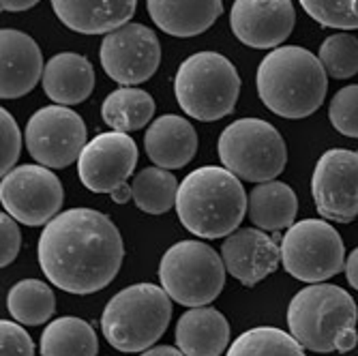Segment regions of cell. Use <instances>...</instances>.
Segmentation results:
<instances>
[{
	"label": "cell",
	"mask_w": 358,
	"mask_h": 356,
	"mask_svg": "<svg viewBox=\"0 0 358 356\" xmlns=\"http://www.w3.org/2000/svg\"><path fill=\"white\" fill-rule=\"evenodd\" d=\"M225 271L243 285L253 287L279 269L281 247L264 230H236L221 245Z\"/></svg>",
	"instance_id": "obj_16"
},
{
	"label": "cell",
	"mask_w": 358,
	"mask_h": 356,
	"mask_svg": "<svg viewBox=\"0 0 358 356\" xmlns=\"http://www.w3.org/2000/svg\"><path fill=\"white\" fill-rule=\"evenodd\" d=\"M230 24L241 43L275 50L294 30L296 11L292 0H234Z\"/></svg>",
	"instance_id": "obj_15"
},
{
	"label": "cell",
	"mask_w": 358,
	"mask_h": 356,
	"mask_svg": "<svg viewBox=\"0 0 358 356\" xmlns=\"http://www.w3.org/2000/svg\"><path fill=\"white\" fill-rule=\"evenodd\" d=\"M255 86L259 99L273 114L296 120L311 116L324 104L329 73L309 50L281 45L259 62Z\"/></svg>",
	"instance_id": "obj_2"
},
{
	"label": "cell",
	"mask_w": 358,
	"mask_h": 356,
	"mask_svg": "<svg viewBox=\"0 0 358 356\" xmlns=\"http://www.w3.org/2000/svg\"><path fill=\"white\" fill-rule=\"evenodd\" d=\"M249 198L243 183L227 168L193 170L178 187L176 213L189 232L202 238H223L238 230Z\"/></svg>",
	"instance_id": "obj_3"
},
{
	"label": "cell",
	"mask_w": 358,
	"mask_h": 356,
	"mask_svg": "<svg viewBox=\"0 0 358 356\" xmlns=\"http://www.w3.org/2000/svg\"><path fill=\"white\" fill-rule=\"evenodd\" d=\"M7 309L20 325L39 327L54 315L56 297L48 283L39 279H24L9 290Z\"/></svg>",
	"instance_id": "obj_26"
},
{
	"label": "cell",
	"mask_w": 358,
	"mask_h": 356,
	"mask_svg": "<svg viewBox=\"0 0 358 356\" xmlns=\"http://www.w3.org/2000/svg\"><path fill=\"white\" fill-rule=\"evenodd\" d=\"M343 271H345V277H348L350 285H352L354 290H358V247L348 255Z\"/></svg>",
	"instance_id": "obj_35"
},
{
	"label": "cell",
	"mask_w": 358,
	"mask_h": 356,
	"mask_svg": "<svg viewBox=\"0 0 358 356\" xmlns=\"http://www.w3.org/2000/svg\"><path fill=\"white\" fill-rule=\"evenodd\" d=\"M227 356H305V348L292 337V333L257 327L243 333L227 348Z\"/></svg>",
	"instance_id": "obj_28"
},
{
	"label": "cell",
	"mask_w": 358,
	"mask_h": 356,
	"mask_svg": "<svg viewBox=\"0 0 358 356\" xmlns=\"http://www.w3.org/2000/svg\"><path fill=\"white\" fill-rule=\"evenodd\" d=\"M150 20L172 37H198L223 13V0H146Z\"/></svg>",
	"instance_id": "obj_20"
},
{
	"label": "cell",
	"mask_w": 358,
	"mask_h": 356,
	"mask_svg": "<svg viewBox=\"0 0 358 356\" xmlns=\"http://www.w3.org/2000/svg\"><path fill=\"white\" fill-rule=\"evenodd\" d=\"M142 356H185V354L172 346H152V348L144 350Z\"/></svg>",
	"instance_id": "obj_37"
},
{
	"label": "cell",
	"mask_w": 358,
	"mask_h": 356,
	"mask_svg": "<svg viewBox=\"0 0 358 356\" xmlns=\"http://www.w3.org/2000/svg\"><path fill=\"white\" fill-rule=\"evenodd\" d=\"M247 213L259 230L277 232L292 228L299 213L296 193L292 191L289 185L279 180L259 183L249 193Z\"/></svg>",
	"instance_id": "obj_23"
},
{
	"label": "cell",
	"mask_w": 358,
	"mask_h": 356,
	"mask_svg": "<svg viewBox=\"0 0 358 356\" xmlns=\"http://www.w3.org/2000/svg\"><path fill=\"white\" fill-rule=\"evenodd\" d=\"M138 0H52L56 17L82 35H108L129 24Z\"/></svg>",
	"instance_id": "obj_19"
},
{
	"label": "cell",
	"mask_w": 358,
	"mask_h": 356,
	"mask_svg": "<svg viewBox=\"0 0 358 356\" xmlns=\"http://www.w3.org/2000/svg\"><path fill=\"white\" fill-rule=\"evenodd\" d=\"M311 196L324 219L350 223L358 217V152L327 150L315 164Z\"/></svg>",
	"instance_id": "obj_13"
},
{
	"label": "cell",
	"mask_w": 358,
	"mask_h": 356,
	"mask_svg": "<svg viewBox=\"0 0 358 356\" xmlns=\"http://www.w3.org/2000/svg\"><path fill=\"white\" fill-rule=\"evenodd\" d=\"M238 92L241 76L236 67L217 52L189 56L174 78V94L180 110L202 122H215L232 114Z\"/></svg>",
	"instance_id": "obj_6"
},
{
	"label": "cell",
	"mask_w": 358,
	"mask_h": 356,
	"mask_svg": "<svg viewBox=\"0 0 358 356\" xmlns=\"http://www.w3.org/2000/svg\"><path fill=\"white\" fill-rule=\"evenodd\" d=\"M172 318V299L155 283L129 285L106 305L101 331L108 343L120 352L152 348L166 333Z\"/></svg>",
	"instance_id": "obj_5"
},
{
	"label": "cell",
	"mask_w": 358,
	"mask_h": 356,
	"mask_svg": "<svg viewBox=\"0 0 358 356\" xmlns=\"http://www.w3.org/2000/svg\"><path fill=\"white\" fill-rule=\"evenodd\" d=\"M301 7L311 15L320 26L356 30L358 20L352 11V0H299Z\"/></svg>",
	"instance_id": "obj_30"
},
{
	"label": "cell",
	"mask_w": 358,
	"mask_h": 356,
	"mask_svg": "<svg viewBox=\"0 0 358 356\" xmlns=\"http://www.w3.org/2000/svg\"><path fill=\"white\" fill-rule=\"evenodd\" d=\"M22 247V234L15 219L9 213L0 215V266H9Z\"/></svg>",
	"instance_id": "obj_34"
},
{
	"label": "cell",
	"mask_w": 358,
	"mask_h": 356,
	"mask_svg": "<svg viewBox=\"0 0 358 356\" xmlns=\"http://www.w3.org/2000/svg\"><path fill=\"white\" fill-rule=\"evenodd\" d=\"M0 350H3V356H35L30 335L9 320L0 322Z\"/></svg>",
	"instance_id": "obj_33"
},
{
	"label": "cell",
	"mask_w": 358,
	"mask_h": 356,
	"mask_svg": "<svg viewBox=\"0 0 358 356\" xmlns=\"http://www.w3.org/2000/svg\"><path fill=\"white\" fill-rule=\"evenodd\" d=\"M0 56H3V73H0V97L17 99L28 94L43 78V54L37 41L26 32L3 28L0 32Z\"/></svg>",
	"instance_id": "obj_17"
},
{
	"label": "cell",
	"mask_w": 358,
	"mask_h": 356,
	"mask_svg": "<svg viewBox=\"0 0 358 356\" xmlns=\"http://www.w3.org/2000/svg\"><path fill=\"white\" fill-rule=\"evenodd\" d=\"M0 138H3V144H0V172L5 176L15 168V161L22 150L20 127L7 110H0Z\"/></svg>",
	"instance_id": "obj_32"
},
{
	"label": "cell",
	"mask_w": 358,
	"mask_h": 356,
	"mask_svg": "<svg viewBox=\"0 0 358 356\" xmlns=\"http://www.w3.org/2000/svg\"><path fill=\"white\" fill-rule=\"evenodd\" d=\"M352 11H354V15L358 20V0H352Z\"/></svg>",
	"instance_id": "obj_38"
},
{
	"label": "cell",
	"mask_w": 358,
	"mask_h": 356,
	"mask_svg": "<svg viewBox=\"0 0 358 356\" xmlns=\"http://www.w3.org/2000/svg\"><path fill=\"white\" fill-rule=\"evenodd\" d=\"M138 164V144L120 131H108L92 138L80 159L78 174L86 189L94 193H112L127 185Z\"/></svg>",
	"instance_id": "obj_14"
},
{
	"label": "cell",
	"mask_w": 358,
	"mask_h": 356,
	"mask_svg": "<svg viewBox=\"0 0 358 356\" xmlns=\"http://www.w3.org/2000/svg\"><path fill=\"white\" fill-rule=\"evenodd\" d=\"M99 341L82 318H56L41 335V356H96Z\"/></svg>",
	"instance_id": "obj_25"
},
{
	"label": "cell",
	"mask_w": 358,
	"mask_h": 356,
	"mask_svg": "<svg viewBox=\"0 0 358 356\" xmlns=\"http://www.w3.org/2000/svg\"><path fill=\"white\" fill-rule=\"evenodd\" d=\"M39 3V0H0L3 11H28Z\"/></svg>",
	"instance_id": "obj_36"
},
{
	"label": "cell",
	"mask_w": 358,
	"mask_h": 356,
	"mask_svg": "<svg viewBox=\"0 0 358 356\" xmlns=\"http://www.w3.org/2000/svg\"><path fill=\"white\" fill-rule=\"evenodd\" d=\"M43 275L69 294H92L114 281L124 245L114 221L92 208L58 213L39 236Z\"/></svg>",
	"instance_id": "obj_1"
},
{
	"label": "cell",
	"mask_w": 358,
	"mask_h": 356,
	"mask_svg": "<svg viewBox=\"0 0 358 356\" xmlns=\"http://www.w3.org/2000/svg\"><path fill=\"white\" fill-rule=\"evenodd\" d=\"M217 150L223 168L249 183L277 178L287 161L281 134L271 122L259 118H241L223 129Z\"/></svg>",
	"instance_id": "obj_8"
},
{
	"label": "cell",
	"mask_w": 358,
	"mask_h": 356,
	"mask_svg": "<svg viewBox=\"0 0 358 356\" xmlns=\"http://www.w3.org/2000/svg\"><path fill=\"white\" fill-rule=\"evenodd\" d=\"M178 183L170 170L164 168H144L134 176L131 193L134 202L142 213L164 215L168 213L178 198Z\"/></svg>",
	"instance_id": "obj_27"
},
{
	"label": "cell",
	"mask_w": 358,
	"mask_h": 356,
	"mask_svg": "<svg viewBox=\"0 0 358 356\" xmlns=\"http://www.w3.org/2000/svg\"><path fill=\"white\" fill-rule=\"evenodd\" d=\"M358 309L343 287L333 283H311L289 301L287 327L305 350L350 352L358 343Z\"/></svg>",
	"instance_id": "obj_4"
},
{
	"label": "cell",
	"mask_w": 358,
	"mask_h": 356,
	"mask_svg": "<svg viewBox=\"0 0 358 356\" xmlns=\"http://www.w3.org/2000/svg\"><path fill=\"white\" fill-rule=\"evenodd\" d=\"M329 118L341 136L358 138V84L341 88L333 97Z\"/></svg>",
	"instance_id": "obj_31"
},
{
	"label": "cell",
	"mask_w": 358,
	"mask_h": 356,
	"mask_svg": "<svg viewBox=\"0 0 358 356\" xmlns=\"http://www.w3.org/2000/svg\"><path fill=\"white\" fill-rule=\"evenodd\" d=\"M155 114V99L142 88L122 86L101 104V118L114 131L129 134L146 127Z\"/></svg>",
	"instance_id": "obj_24"
},
{
	"label": "cell",
	"mask_w": 358,
	"mask_h": 356,
	"mask_svg": "<svg viewBox=\"0 0 358 356\" xmlns=\"http://www.w3.org/2000/svg\"><path fill=\"white\" fill-rule=\"evenodd\" d=\"M230 341V325L215 307H191L176 325V346L185 356H221Z\"/></svg>",
	"instance_id": "obj_21"
},
{
	"label": "cell",
	"mask_w": 358,
	"mask_h": 356,
	"mask_svg": "<svg viewBox=\"0 0 358 356\" xmlns=\"http://www.w3.org/2000/svg\"><path fill=\"white\" fill-rule=\"evenodd\" d=\"M281 264L299 281H327L345 266L343 241L327 221H299L285 232L281 241Z\"/></svg>",
	"instance_id": "obj_9"
},
{
	"label": "cell",
	"mask_w": 358,
	"mask_h": 356,
	"mask_svg": "<svg viewBox=\"0 0 358 356\" xmlns=\"http://www.w3.org/2000/svg\"><path fill=\"white\" fill-rule=\"evenodd\" d=\"M64 193L56 174L39 164L17 166L3 176L0 202L24 225H48L62 206Z\"/></svg>",
	"instance_id": "obj_11"
},
{
	"label": "cell",
	"mask_w": 358,
	"mask_h": 356,
	"mask_svg": "<svg viewBox=\"0 0 358 356\" xmlns=\"http://www.w3.org/2000/svg\"><path fill=\"white\" fill-rule=\"evenodd\" d=\"M99 60L103 71L114 82L136 86L157 73L161 45L152 28L129 22L103 37Z\"/></svg>",
	"instance_id": "obj_12"
},
{
	"label": "cell",
	"mask_w": 358,
	"mask_h": 356,
	"mask_svg": "<svg viewBox=\"0 0 358 356\" xmlns=\"http://www.w3.org/2000/svg\"><path fill=\"white\" fill-rule=\"evenodd\" d=\"M43 90L58 106H78L94 88V69L86 56L62 52L48 60L43 71Z\"/></svg>",
	"instance_id": "obj_22"
},
{
	"label": "cell",
	"mask_w": 358,
	"mask_h": 356,
	"mask_svg": "<svg viewBox=\"0 0 358 356\" xmlns=\"http://www.w3.org/2000/svg\"><path fill=\"white\" fill-rule=\"evenodd\" d=\"M159 281L178 305L204 307L213 303L223 290V257L206 243L180 241L161 257Z\"/></svg>",
	"instance_id": "obj_7"
},
{
	"label": "cell",
	"mask_w": 358,
	"mask_h": 356,
	"mask_svg": "<svg viewBox=\"0 0 358 356\" xmlns=\"http://www.w3.org/2000/svg\"><path fill=\"white\" fill-rule=\"evenodd\" d=\"M86 124L67 106L37 110L26 124V148L39 166L60 170L80 159L86 146Z\"/></svg>",
	"instance_id": "obj_10"
},
{
	"label": "cell",
	"mask_w": 358,
	"mask_h": 356,
	"mask_svg": "<svg viewBox=\"0 0 358 356\" xmlns=\"http://www.w3.org/2000/svg\"><path fill=\"white\" fill-rule=\"evenodd\" d=\"M324 71L335 80H348L358 73V39L350 32H337L324 39L317 54Z\"/></svg>",
	"instance_id": "obj_29"
},
{
	"label": "cell",
	"mask_w": 358,
	"mask_h": 356,
	"mask_svg": "<svg viewBox=\"0 0 358 356\" xmlns=\"http://www.w3.org/2000/svg\"><path fill=\"white\" fill-rule=\"evenodd\" d=\"M144 148L157 168L180 170L198 152V134L187 118L166 114L146 129Z\"/></svg>",
	"instance_id": "obj_18"
}]
</instances>
